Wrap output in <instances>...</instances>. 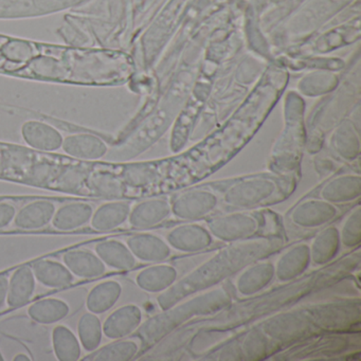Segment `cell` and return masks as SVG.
<instances>
[{
  "label": "cell",
  "mask_w": 361,
  "mask_h": 361,
  "mask_svg": "<svg viewBox=\"0 0 361 361\" xmlns=\"http://www.w3.org/2000/svg\"><path fill=\"white\" fill-rule=\"evenodd\" d=\"M128 56L111 48L39 43L0 35V75L28 81L83 87L126 83Z\"/></svg>",
  "instance_id": "cell-1"
},
{
  "label": "cell",
  "mask_w": 361,
  "mask_h": 361,
  "mask_svg": "<svg viewBox=\"0 0 361 361\" xmlns=\"http://www.w3.org/2000/svg\"><path fill=\"white\" fill-rule=\"evenodd\" d=\"M0 180L82 197L122 200L130 194L128 164L86 161L13 143L0 142Z\"/></svg>",
  "instance_id": "cell-2"
},
{
  "label": "cell",
  "mask_w": 361,
  "mask_h": 361,
  "mask_svg": "<svg viewBox=\"0 0 361 361\" xmlns=\"http://www.w3.org/2000/svg\"><path fill=\"white\" fill-rule=\"evenodd\" d=\"M274 246L276 244L272 240L257 238L238 242L234 246L219 251L185 278L176 281L170 289L160 293L157 299L160 308L162 310H168L193 293L211 288L233 274L236 270L244 268L255 259H261L264 253L269 252Z\"/></svg>",
  "instance_id": "cell-3"
},
{
  "label": "cell",
  "mask_w": 361,
  "mask_h": 361,
  "mask_svg": "<svg viewBox=\"0 0 361 361\" xmlns=\"http://www.w3.org/2000/svg\"><path fill=\"white\" fill-rule=\"evenodd\" d=\"M230 295L223 288H215L208 293L187 300L185 303L174 304L164 314H158L141 323L134 333V337L140 342L141 348L161 339L162 336L171 333L173 329L200 314H213L225 308L230 303Z\"/></svg>",
  "instance_id": "cell-4"
},
{
  "label": "cell",
  "mask_w": 361,
  "mask_h": 361,
  "mask_svg": "<svg viewBox=\"0 0 361 361\" xmlns=\"http://www.w3.org/2000/svg\"><path fill=\"white\" fill-rule=\"evenodd\" d=\"M92 0H0V20H29L78 9Z\"/></svg>",
  "instance_id": "cell-5"
},
{
  "label": "cell",
  "mask_w": 361,
  "mask_h": 361,
  "mask_svg": "<svg viewBox=\"0 0 361 361\" xmlns=\"http://www.w3.org/2000/svg\"><path fill=\"white\" fill-rule=\"evenodd\" d=\"M63 200L27 197L18 207L13 223L8 231L37 232L49 227L59 202Z\"/></svg>",
  "instance_id": "cell-6"
},
{
  "label": "cell",
  "mask_w": 361,
  "mask_h": 361,
  "mask_svg": "<svg viewBox=\"0 0 361 361\" xmlns=\"http://www.w3.org/2000/svg\"><path fill=\"white\" fill-rule=\"evenodd\" d=\"M259 221L250 213H228L209 219L206 227L212 238L224 242L238 243L253 238L259 232Z\"/></svg>",
  "instance_id": "cell-7"
},
{
  "label": "cell",
  "mask_w": 361,
  "mask_h": 361,
  "mask_svg": "<svg viewBox=\"0 0 361 361\" xmlns=\"http://www.w3.org/2000/svg\"><path fill=\"white\" fill-rule=\"evenodd\" d=\"M94 206L92 202L82 200H64L54 213L49 225L52 231L68 233L86 228L94 213Z\"/></svg>",
  "instance_id": "cell-8"
},
{
  "label": "cell",
  "mask_w": 361,
  "mask_h": 361,
  "mask_svg": "<svg viewBox=\"0 0 361 361\" xmlns=\"http://www.w3.org/2000/svg\"><path fill=\"white\" fill-rule=\"evenodd\" d=\"M212 238L208 228L195 223L173 228L164 236L170 248L180 253H195L204 250L212 244Z\"/></svg>",
  "instance_id": "cell-9"
},
{
  "label": "cell",
  "mask_w": 361,
  "mask_h": 361,
  "mask_svg": "<svg viewBox=\"0 0 361 361\" xmlns=\"http://www.w3.org/2000/svg\"><path fill=\"white\" fill-rule=\"evenodd\" d=\"M142 323V310L136 304H126L114 310L102 323L103 336L118 340L130 337Z\"/></svg>",
  "instance_id": "cell-10"
},
{
  "label": "cell",
  "mask_w": 361,
  "mask_h": 361,
  "mask_svg": "<svg viewBox=\"0 0 361 361\" xmlns=\"http://www.w3.org/2000/svg\"><path fill=\"white\" fill-rule=\"evenodd\" d=\"M126 245L137 261L143 264L166 262L171 257V248L164 238L140 231L126 238Z\"/></svg>",
  "instance_id": "cell-11"
},
{
  "label": "cell",
  "mask_w": 361,
  "mask_h": 361,
  "mask_svg": "<svg viewBox=\"0 0 361 361\" xmlns=\"http://www.w3.org/2000/svg\"><path fill=\"white\" fill-rule=\"evenodd\" d=\"M20 135L27 147L35 151L56 153L62 147L64 136L50 123L39 120H29L20 128Z\"/></svg>",
  "instance_id": "cell-12"
},
{
  "label": "cell",
  "mask_w": 361,
  "mask_h": 361,
  "mask_svg": "<svg viewBox=\"0 0 361 361\" xmlns=\"http://www.w3.org/2000/svg\"><path fill=\"white\" fill-rule=\"evenodd\" d=\"M133 204L128 200H107L94 207L87 227L94 232H111L119 229L128 221Z\"/></svg>",
  "instance_id": "cell-13"
},
{
  "label": "cell",
  "mask_w": 361,
  "mask_h": 361,
  "mask_svg": "<svg viewBox=\"0 0 361 361\" xmlns=\"http://www.w3.org/2000/svg\"><path fill=\"white\" fill-rule=\"evenodd\" d=\"M63 263L75 279L92 280L106 274L107 268L94 251L85 248H73L62 253Z\"/></svg>",
  "instance_id": "cell-14"
},
{
  "label": "cell",
  "mask_w": 361,
  "mask_h": 361,
  "mask_svg": "<svg viewBox=\"0 0 361 361\" xmlns=\"http://www.w3.org/2000/svg\"><path fill=\"white\" fill-rule=\"evenodd\" d=\"M63 153L77 159L99 161L106 156L109 147L101 137L90 133H77L64 137Z\"/></svg>",
  "instance_id": "cell-15"
},
{
  "label": "cell",
  "mask_w": 361,
  "mask_h": 361,
  "mask_svg": "<svg viewBox=\"0 0 361 361\" xmlns=\"http://www.w3.org/2000/svg\"><path fill=\"white\" fill-rule=\"evenodd\" d=\"M171 213V204L164 200H145L133 204L126 224L137 231H147L166 221Z\"/></svg>",
  "instance_id": "cell-16"
},
{
  "label": "cell",
  "mask_w": 361,
  "mask_h": 361,
  "mask_svg": "<svg viewBox=\"0 0 361 361\" xmlns=\"http://www.w3.org/2000/svg\"><path fill=\"white\" fill-rule=\"evenodd\" d=\"M217 206V198L207 192L185 194L174 200L171 210L176 219L185 221H197L208 216Z\"/></svg>",
  "instance_id": "cell-17"
},
{
  "label": "cell",
  "mask_w": 361,
  "mask_h": 361,
  "mask_svg": "<svg viewBox=\"0 0 361 361\" xmlns=\"http://www.w3.org/2000/svg\"><path fill=\"white\" fill-rule=\"evenodd\" d=\"M339 210L329 202L310 200L299 204L291 212L293 225L303 229H316L326 225L337 217Z\"/></svg>",
  "instance_id": "cell-18"
},
{
  "label": "cell",
  "mask_w": 361,
  "mask_h": 361,
  "mask_svg": "<svg viewBox=\"0 0 361 361\" xmlns=\"http://www.w3.org/2000/svg\"><path fill=\"white\" fill-rule=\"evenodd\" d=\"M94 251L106 268L115 271H128L134 269L138 264L128 245L116 238H107L96 243Z\"/></svg>",
  "instance_id": "cell-19"
},
{
  "label": "cell",
  "mask_w": 361,
  "mask_h": 361,
  "mask_svg": "<svg viewBox=\"0 0 361 361\" xmlns=\"http://www.w3.org/2000/svg\"><path fill=\"white\" fill-rule=\"evenodd\" d=\"M37 286V282L31 265L20 266L9 274L6 305L8 308L26 305L35 295Z\"/></svg>",
  "instance_id": "cell-20"
},
{
  "label": "cell",
  "mask_w": 361,
  "mask_h": 361,
  "mask_svg": "<svg viewBox=\"0 0 361 361\" xmlns=\"http://www.w3.org/2000/svg\"><path fill=\"white\" fill-rule=\"evenodd\" d=\"M247 266L235 281L236 290L243 297H250L263 290L276 278L271 262H252Z\"/></svg>",
  "instance_id": "cell-21"
},
{
  "label": "cell",
  "mask_w": 361,
  "mask_h": 361,
  "mask_svg": "<svg viewBox=\"0 0 361 361\" xmlns=\"http://www.w3.org/2000/svg\"><path fill=\"white\" fill-rule=\"evenodd\" d=\"M177 281V270L171 264H149L135 276L137 286L149 293H162L170 289Z\"/></svg>",
  "instance_id": "cell-22"
},
{
  "label": "cell",
  "mask_w": 361,
  "mask_h": 361,
  "mask_svg": "<svg viewBox=\"0 0 361 361\" xmlns=\"http://www.w3.org/2000/svg\"><path fill=\"white\" fill-rule=\"evenodd\" d=\"M310 264V245L300 244L283 253L274 265V276L279 281L295 280Z\"/></svg>",
  "instance_id": "cell-23"
},
{
  "label": "cell",
  "mask_w": 361,
  "mask_h": 361,
  "mask_svg": "<svg viewBox=\"0 0 361 361\" xmlns=\"http://www.w3.org/2000/svg\"><path fill=\"white\" fill-rule=\"evenodd\" d=\"M123 287L119 281L105 280L94 285L86 295L85 306L92 314H106L119 302Z\"/></svg>",
  "instance_id": "cell-24"
},
{
  "label": "cell",
  "mask_w": 361,
  "mask_h": 361,
  "mask_svg": "<svg viewBox=\"0 0 361 361\" xmlns=\"http://www.w3.org/2000/svg\"><path fill=\"white\" fill-rule=\"evenodd\" d=\"M35 280L42 286L49 289H61L71 285L75 280L63 262L52 259H42L30 264Z\"/></svg>",
  "instance_id": "cell-25"
},
{
  "label": "cell",
  "mask_w": 361,
  "mask_h": 361,
  "mask_svg": "<svg viewBox=\"0 0 361 361\" xmlns=\"http://www.w3.org/2000/svg\"><path fill=\"white\" fill-rule=\"evenodd\" d=\"M29 318L42 325H52L64 320L71 314V306L60 298H43L27 308Z\"/></svg>",
  "instance_id": "cell-26"
},
{
  "label": "cell",
  "mask_w": 361,
  "mask_h": 361,
  "mask_svg": "<svg viewBox=\"0 0 361 361\" xmlns=\"http://www.w3.org/2000/svg\"><path fill=\"white\" fill-rule=\"evenodd\" d=\"M141 344L134 336L123 339L113 340L109 344L100 346L84 360L128 361L134 359L140 353Z\"/></svg>",
  "instance_id": "cell-27"
},
{
  "label": "cell",
  "mask_w": 361,
  "mask_h": 361,
  "mask_svg": "<svg viewBox=\"0 0 361 361\" xmlns=\"http://www.w3.org/2000/svg\"><path fill=\"white\" fill-rule=\"evenodd\" d=\"M52 350L59 361H78L81 359L82 348L77 334L65 324L54 327L51 335Z\"/></svg>",
  "instance_id": "cell-28"
},
{
  "label": "cell",
  "mask_w": 361,
  "mask_h": 361,
  "mask_svg": "<svg viewBox=\"0 0 361 361\" xmlns=\"http://www.w3.org/2000/svg\"><path fill=\"white\" fill-rule=\"evenodd\" d=\"M340 247L339 231L337 228L323 229L310 245V263L323 265L337 255Z\"/></svg>",
  "instance_id": "cell-29"
},
{
  "label": "cell",
  "mask_w": 361,
  "mask_h": 361,
  "mask_svg": "<svg viewBox=\"0 0 361 361\" xmlns=\"http://www.w3.org/2000/svg\"><path fill=\"white\" fill-rule=\"evenodd\" d=\"M77 333L82 348L85 352L92 354L98 350L104 337L102 322L98 314L90 312H84L78 321Z\"/></svg>",
  "instance_id": "cell-30"
},
{
  "label": "cell",
  "mask_w": 361,
  "mask_h": 361,
  "mask_svg": "<svg viewBox=\"0 0 361 361\" xmlns=\"http://www.w3.org/2000/svg\"><path fill=\"white\" fill-rule=\"evenodd\" d=\"M340 244L348 248L358 247L361 242V215L360 208L357 207L346 217L339 231Z\"/></svg>",
  "instance_id": "cell-31"
},
{
  "label": "cell",
  "mask_w": 361,
  "mask_h": 361,
  "mask_svg": "<svg viewBox=\"0 0 361 361\" xmlns=\"http://www.w3.org/2000/svg\"><path fill=\"white\" fill-rule=\"evenodd\" d=\"M25 198H0V232L8 231Z\"/></svg>",
  "instance_id": "cell-32"
},
{
  "label": "cell",
  "mask_w": 361,
  "mask_h": 361,
  "mask_svg": "<svg viewBox=\"0 0 361 361\" xmlns=\"http://www.w3.org/2000/svg\"><path fill=\"white\" fill-rule=\"evenodd\" d=\"M9 274H0V310H3L4 306L7 302L8 295V282H9Z\"/></svg>",
  "instance_id": "cell-33"
},
{
  "label": "cell",
  "mask_w": 361,
  "mask_h": 361,
  "mask_svg": "<svg viewBox=\"0 0 361 361\" xmlns=\"http://www.w3.org/2000/svg\"><path fill=\"white\" fill-rule=\"evenodd\" d=\"M14 361H30L31 358L29 355L25 354V353H18L16 356L13 357Z\"/></svg>",
  "instance_id": "cell-34"
}]
</instances>
